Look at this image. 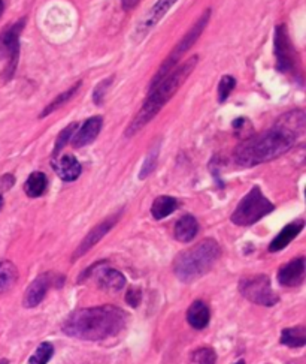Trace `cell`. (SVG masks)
I'll return each instance as SVG.
<instances>
[{
  "label": "cell",
  "instance_id": "1f68e13d",
  "mask_svg": "<svg viewBox=\"0 0 306 364\" xmlns=\"http://www.w3.org/2000/svg\"><path fill=\"white\" fill-rule=\"evenodd\" d=\"M139 4V0H121V6L125 11H132Z\"/></svg>",
  "mask_w": 306,
  "mask_h": 364
},
{
  "label": "cell",
  "instance_id": "83f0119b",
  "mask_svg": "<svg viewBox=\"0 0 306 364\" xmlns=\"http://www.w3.org/2000/svg\"><path fill=\"white\" fill-rule=\"evenodd\" d=\"M157 157H158V144L148 153V156H146V159H145L141 173H139V178L141 180L146 178L154 171L155 164H157Z\"/></svg>",
  "mask_w": 306,
  "mask_h": 364
},
{
  "label": "cell",
  "instance_id": "e575fe53",
  "mask_svg": "<svg viewBox=\"0 0 306 364\" xmlns=\"http://www.w3.org/2000/svg\"><path fill=\"white\" fill-rule=\"evenodd\" d=\"M0 364H9V361L4 358V360H0Z\"/></svg>",
  "mask_w": 306,
  "mask_h": 364
},
{
  "label": "cell",
  "instance_id": "8fae6325",
  "mask_svg": "<svg viewBox=\"0 0 306 364\" xmlns=\"http://www.w3.org/2000/svg\"><path fill=\"white\" fill-rule=\"evenodd\" d=\"M305 274H306V264H305V258H298L293 260L288 264H286L284 267H281L278 272V282L283 286H299L303 284L305 281Z\"/></svg>",
  "mask_w": 306,
  "mask_h": 364
},
{
  "label": "cell",
  "instance_id": "7a4b0ae2",
  "mask_svg": "<svg viewBox=\"0 0 306 364\" xmlns=\"http://www.w3.org/2000/svg\"><path fill=\"white\" fill-rule=\"evenodd\" d=\"M127 322V313L111 305L78 309L63 324V332L81 341H106L117 336Z\"/></svg>",
  "mask_w": 306,
  "mask_h": 364
},
{
  "label": "cell",
  "instance_id": "30bf717a",
  "mask_svg": "<svg viewBox=\"0 0 306 364\" xmlns=\"http://www.w3.org/2000/svg\"><path fill=\"white\" fill-rule=\"evenodd\" d=\"M120 214L121 213H117V214H113L106 217L105 221H102L99 225H96L91 231L85 236V238L82 240L81 245L77 248V250L73 252V257H72V261L78 260L79 257H82V255L87 253L91 248H94L97 243H99L109 231H111L113 226L117 224V221L120 219Z\"/></svg>",
  "mask_w": 306,
  "mask_h": 364
},
{
  "label": "cell",
  "instance_id": "f1b7e54d",
  "mask_svg": "<svg viewBox=\"0 0 306 364\" xmlns=\"http://www.w3.org/2000/svg\"><path fill=\"white\" fill-rule=\"evenodd\" d=\"M217 356L211 348H200L193 354L194 364H215Z\"/></svg>",
  "mask_w": 306,
  "mask_h": 364
},
{
  "label": "cell",
  "instance_id": "ba28073f",
  "mask_svg": "<svg viewBox=\"0 0 306 364\" xmlns=\"http://www.w3.org/2000/svg\"><path fill=\"white\" fill-rule=\"evenodd\" d=\"M275 57L278 72L296 78L299 74V57L291 44L286 24H279L275 30Z\"/></svg>",
  "mask_w": 306,
  "mask_h": 364
},
{
  "label": "cell",
  "instance_id": "44dd1931",
  "mask_svg": "<svg viewBox=\"0 0 306 364\" xmlns=\"http://www.w3.org/2000/svg\"><path fill=\"white\" fill-rule=\"evenodd\" d=\"M18 281V270L11 261L0 260V294L14 288Z\"/></svg>",
  "mask_w": 306,
  "mask_h": 364
},
{
  "label": "cell",
  "instance_id": "d6a6232c",
  "mask_svg": "<svg viewBox=\"0 0 306 364\" xmlns=\"http://www.w3.org/2000/svg\"><path fill=\"white\" fill-rule=\"evenodd\" d=\"M4 11H5V4H4V0H0V18H2V16H4Z\"/></svg>",
  "mask_w": 306,
  "mask_h": 364
},
{
  "label": "cell",
  "instance_id": "3957f363",
  "mask_svg": "<svg viewBox=\"0 0 306 364\" xmlns=\"http://www.w3.org/2000/svg\"><path fill=\"white\" fill-rule=\"evenodd\" d=\"M199 62V56H193L187 59L182 65L177 66L169 75H166L160 83L153 87L148 93V98L145 99L139 113L134 116L130 125L126 129V137H133L134 133L142 131L150 121L162 111V108L174 98V95L181 89L186 80L191 75L196 65Z\"/></svg>",
  "mask_w": 306,
  "mask_h": 364
},
{
  "label": "cell",
  "instance_id": "603a6c76",
  "mask_svg": "<svg viewBox=\"0 0 306 364\" xmlns=\"http://www.w3.org/2000/svg\"><path fill=\"white\" fill-rule=\"evenodd\" d=\"M281 344L290 348H302L306 344L305 327H291L281 333Z\"/></svg>",
  "mask_w": 306,
  "mask_h": 364
},
{
  "label": "cell",
  "instance_id": "52a82bcc",
  "mask_svg": "<svg viewBox=\"0 0 306 364\" xmlns=\"http://www.w3.org/2000/svg\"><path fill=\"white\" fill-rule=\"evenodd\" d=\"M241 294L254 305L272 308L279 301V297L274 293L271 279L264 274H253L242 277L239 282Z\"/></svg>",
  "mask_w": 306,
  "mask_h": 364
},
{
  "label": "cell",
  "instance_id": "d4e9b609",
  "mask_svg": "<svg viewBox=\"0 0 306 364\" xmlns=\"http://www.w3.org/2000/svg\"><path fill=\"white\" fill-rule=\"evenodd\" d=\"M54 354V346L50 342H44L34 351V354L30 357L29 364H46L51 360Z\"/></svg>",
  "mask_w": 306,
  "mask_h": 364
},
{
  "label": "cell",
  "instance_id": "4316f807",
  "mask_svg": "<svg viewBox=\"0 0 306 364\" xmlns=\"http://www.w3.org/2000/svg\"><path fill=\"white\" fill-rule=\"evenodd\" d=\"M78 129V123H70L68 128H65L63 131L60 132V135L56 141V147H54V156H57L61 150H63L65 145L68 144V141L72 138L73 133H75V131Z\"/></svg>",
  "mask_w": 306,
  "mask_h": 364
},
{
  "label": "cell",
  "instance_id": "7402d4cb",
  "mask_svg": "<svg viewBox=\"0 0 306 364\" xmlns=\"http://www.w3.org/2000/svg\"><path fill=\"white\" fill-rule=\"evenodd\" d=\"M48 186V178L44 173L36 171L29 176V178L24 183V192L30 198H39L42 197Z\"/></svg>",
  "mask_w": 306,
  "mask_h": 364
},
{
  "label": "cell",
  "instance_id": "277c9868",
  "mask_svg": "<svg viewBox=\"0 0 306 364\" xmlns=\"http://www.w3.org/2000/svg\"><path fill=\"white\" fill-rule=\"evenodd\" d=\"M219 255L222 248L214 238H205L178 253L174 261V272L181 282L191 284L211 272Z\"/></svg>",
  "mask_w": 306,
  "mask_h": 364
},
{
  "label": "cell",
  "instance_id": "ac0fdd59",
  "mask_svg": "<svg viewBox=\"0 0 306 364\" xmlns=\"http://www.w3.org/2000/svg\"><path fill=\"white\" fill-rule=\"evenodd\" d=\"M198 231H199V224L196 221V217L191 214H186L177 222L174 236L181 243H189L198 236Z\"/></svg>",
  "mask_w": 306,
  "mask_h": 364
},
{
  "label": "cell",
  "instance_id": "9a60e30c",
  "mask_svg": "<svg viewBox=\"0 0 306 364\" xmlns=\"http://www.w3.org/2000/svg\"><path fill=\"white\" fill-rule=\"evenodd\" d=\"M54 171L65 181H75L81 176V164L73 154H65L53 162Z\"/></svg>",
  "mask_w": 306,
  "mask_h": 364
},
{
  "label": "cell",
  "instance_id": "d6986e66",
  "mask_svg": "<svg viewBox=\"0 0 306 364\" xmlns=\"http://www.w3.org/2000/svg\"><path fill=\"white\" fill-rule=\"evenodd\" d=\"M97 282L105 289L120 291L126 285V277L115 269H102L97 273Z\"/></svg>",
  "mask_w": 306,
  "mask_h": 364
},
{
  "label": "cell",
  "instance_id": "836d02e7",
  "mask_svg": "<svg viewBox=\"0 0 306 364\" xmlns=\"http://www.w3.org/2000/svg\"><path fill=\"white\" fill-rule=\"evenodd\" d=\"M2 207H4V197L0 195V210H2Z\"/></svg>",
  "mask_w": 306,
  "mask_h": 364
},
{
  "label": "cell",
  "instance_id": "d590c367",
  "mask_svg": "<svg viewBox=\"0 0 306 364\" xmlns=\"http://www.w3.org/2000/svg\"><path fill=\"white\" fill-rule=\"evenodd\" d=\"M236 364H245V361H243V360H239Z\"/></svg>",
  "mask_w": 306,
  "mask_h": 364
},
{
  "label": "cell",
  "instance_id": "4dcf8cb0",
  "mask_svg": "<svg viewBox=\"0 0 306 364\" xmlns=\"http://www.w3.org/2000/svg\"><path fill=\"white\" fill-rule=\"evenodd\" d=\"M126 301L132 308H136L141 301V291L136 288H130L126 294Z\"/></svg>",
  "mask_w": 306,
  "mask_h": 364
},
{
  "label": "cell",
  "instance_id": "e0dca14e",
  "mask_svg": "<svg viewBox=\"0 0 306 364\" xmlns=\"http://www.w3.org/2000/svg\"><path fill=\"white\" fill-rule=\"evenodd\" d=\"M210 318H211L210 308H208L200 300L194 301L187 310V321L196 330H203L205 327H208V324H210Z\"/></svg>",
  "mask_w": 306,
  "mask_h": 364
},
{
  "label": "cell",
  "instance_id": "5bb4252c",
  "mask_svg": "<svg viewBox=\"0 0 306 364\" xmlns=\"http://www.w3.org/2000/svg\"><path fill=\"white\" fill-rule=\"evenodd\" d=\"M50 285H51V279L48 273L36 277L34 281L29 285L26 294H24V300H23L24 308L30 309V308L38 306L39 303L45 298Z\"/></svg>",
  "mask_w": 306,
  "mask_h": 364
},
{
  "label": "cell",
  "instance_id": "f546056e",
  "mask_svg": "<svg viewBox=\"0 0 306 364\" xmlns=\"http://www.w3.org/2000/svg\"><path fill=\"white\" fill-rule=\"evenodd\" d=\"M111 81H113V77L108 78V80H103V81H101L99 84H97V87L94 89V95H93V99H94V102L97 105H101L103 102L105 95H106L109 86H111Z\"/></svg>",
  "mask_w": 306,
  "mask_h": 364
},
{
  "label": "cell",
  "instance_id": "484cf974",
  "mask_svg": "<svg viewBox=\"0 0 306 364\" xmlns=\"http://www.w3.org/2000/svg\"><path fill=\"white\" fill-rule=\"evenodd\" d=\"M236 86V80L230 75H224L222 80H219L218 84V102H224L227 101L229 95L231 93V90L235 89Z\"/></svg>",
  "mask_w": 306,
  "mask_h": 364
},
{
  "label": "cell",
  "instance_id": "2e32d148",
  "mask_svg": "<svg viewBox=\"0 0 306 364\" xmlns=\"http://www.w3.org/2000/svg\"><path fill=\"white\" fill-rule=\"evenodd\" d=\"M303 226H305L303 221H296V222L288 224L283 229V231H281L274 238V241L271 243V245H269V250H271V252H279V250H283L284 248H287L290 243L300 234Z\"/></svg>",
  "mask_w": 306,
  "mask_h": 364
},
{
  "label": "cell",
  "instance_id": "8992f818",
  "mask_svg": "<svg viewBox=\"0 0 306 364\" xmlns=\"http://www.w3.org/2000/svg\"><path fill=\"white\" fill-rule=\"evenodd\" d=\"M274 209L275 205L263 195L262 189L259 186H254L247 195L241 200L230 219L235 225L250 226L263 219L269 213H272Z\"/></svg>",
  "mask_w": 306,
  "mask_h": 364
},
{
  "label": "cell",
  "instance_id": "cb8c5ba5",
  "mask_svg": "<svg viewBox=\"0 0 306 364\" xmlns=\"http://www.w3.org/2000/svg\"><path fill=\"white\" fill-rule=\"evenodd\" d=\"M79 87H81V81L77 83L75 86L70 87L69 90H66V92H63V93H60L51 104H48V105L44 108V111L41 113L39 117L44 119V117H46V116H50L53 111L57 110V108H60L61 105H65L68 101H70V99L73 98V95H75V93L78 92Z\"/></svg>",
  "mask_w": 306,
  "mask_h": 364
},
{
  "label": "cell",
  "instance_id": "9c48e42d",
  "mask_svg": "<svg viewBox=\"0 0 306 364\" xmlns=\"http://www.w3.org/2000/svg\"><path fill=\"white\" fill-rule=\"evenodd\" d=\"M26 26V18H21L9 29L0 33V59H6L8 65L5 69V78L11 80L17 69L20 57V35Z\"/></svg>",
  "mask_w": 306,
  "mask_h": 364
},
{
  "label": "cell",
  "instance_id": "ffe728a7",
  "mask_svg": "<svg viewBox=\"0 0 306 364\" xmlns=\"http://www.w3.org/2000/svg\"><path fill=\"white\" fill-rule=\"evenodd\" d=\"M178 207V201L174 197L169 195H162L157 197L151 205V214L154 216V219L160 221L167 217L169 214H172Z\"/></svg>",
  "mask_w": 306,
  "mask_h": 364
},
{
  "label": "cell",
  "instance_id": "4fadbf2b",
  "mask_svg": "<svg viewBox=\"0 0 306 364\" xmlns=\"http://www.w3.org/2000/svg\"><path fill=\"white\" fill-rule=\"evenodd\" d=\"M102 126H103V119L101 116H94L89 120H85L84 125L75 133V137L72 138L73 147L81 149V147H85V145L91 144L101 133Z\"/></svg>",
  "mask_w": 306,
  "mask_h": 364
},
{
  "label": "cell",
  "instance_id": "6da1fadb",
  "mask_svg": "<svg viewBox=\"0 0 306 364\" xmlns=\"http://www.w3.org/2000/svg\"><path fill=\"white\" fill-rule=\"evenodd\" d=\"M303 131L305 113L300 110L290 111L281 117L274 128L239 144L234 153V159L239 166L245 168L274 161L296 144Z\"/></svg>",
  "mask_w": 306,
  "mask_h": 364
},
{
  "label": "cell",
  "instance_id": "7c38bea8",
  "mask_svg": "<svg viewBox=\"0 0 306 364\" xmlns=\"http://www.w3.org/2000/svg\"><path fill=\"white\" fill-rule=\"evenodd\" d=\"M178 0H157L155 5L150 9L148 14L145 16V18L139 23V26L136 29L138 36H145L153 28H155L160 20L167 14V11L172 8Z\"/></svg>",
  "mask_w": 306,
  "mask_h": 364
},
{
  "label": "cell",
  "instance_id": "5b68a950",
  "mask_svg": "<svg viewBox=\"0 0 306 364\" xmlns=\"http://www.w3.org/2000/svg\"><path fill=\"white\" fill-rule=\"evenodd\" d=\"M211 16H212V11L206 9L202 14V17L194 23V26L186 35H184V38L175 45V48L166 57V60L162 63V66L158 68L157 74L154 75V78L150 83V90L153 87H155L158 83H160L166 75H169L170 72H172L177 68V65L179 63V60L184 57V54H186L190 50V48L194 45V42L200 38V35L203 33L205 28L208 26V23H210V20H211Z\"/></svg>",
  "mask_w": 306,
  "mask_h": 364
}]
</instances>
